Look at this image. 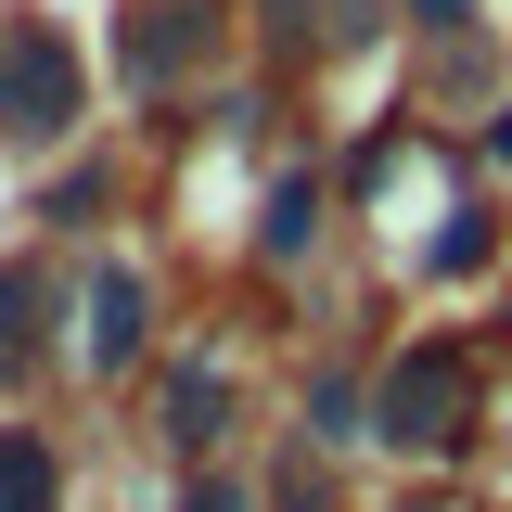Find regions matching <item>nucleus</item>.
Listing matches in <instances>:
<instances>
[{"instance_id": "nucleus-1", "label": "nucleus", "mask_w": 512, "mask_h": 512, "mask_svg": "<svg viewBox=\"0 0 512 512\" xmlns=\"http://www.w3.org/2000/svg\"><path fill=\"white\" fill-rule=\"evenodd\" d=\"M77 128V52L52 26H13L0 39V141H64Z\"/></svg>"}, {"instance_id": "nucleus-2", "label": "nucleus", "mask_w": 512, "mask_h": 512, "mask_svg": "<svg viewBox=\"0 0 512 512\" xmlns=\"http://www.w3.org/2000/svg\"><path fill=\"white\" fill-rule=\"evenodd\" d=\"M461 397H474V359H461V346H410V359L384 372V397H372V436L448 448V436H461Z\"/></svg>"}, {"instance_id": "nucleus-3", "label": "nucleus", "mask_w": 512, "mask_h": 512, "mask_svg": "<svg viewBox=\"0 0 512 512\" xmlns=\"http://www.w3.org/2000/svg\"><path fill=\"white\" fill-rule=\"evenodd\" d=\"M205 52V0H141V26L116 39V64H128V90H167L180 64Z\"/></svg>"}, {"instance_id": "nucleus-4", "label": "nucleus", "mask_w": 512, "mask_h": 512, "mask_svg": "<svg viewBox=\"0 0 512 512\" xmlns=\"http://www.w3.org/2000/svg\"><path fill=\"white\" fill-rule=\"evenodd\" d=\"M141 308H154V295H141V269H103V282H90V359H103V372L141 359Z\"/></svg>"}, {"instance_id": "nucleus-5", "label": "nucleus", "mask_w": 512, "mask_h": 512, "mask_svg": "<svg viewBox=\"0 0 512 512\" xmlns=\"http://www.w3.org/2000/svg\"><path fill=\"white\" fill-rule=\"evenodd\" d=\"M64 500V474H52V448L26 436V423H0V512H52Z\"/></svg>"}, {"instance_id": "nucleus-6", "label": "nucleus", "mask_w": 512, "mask_h": 512, "mask_svg": "<svg viewBox=\"0 0 512 512\" xmlns=\"http://www.w3.org/2000/svg\"><path fill=\"white\" fill-rule=\"evenodd\" d=\"M167 436H180V448L218 436V359H180V384H167Z\"/></svg>"}, {"instance_id": "nucleus-7", "label": "nucleus", "mask_w": 512, "mask_h": 512, "mask_svg": "<svg viewBox=\"0 0 512 512\" xmlns=\"http://www.w3.org/2000/svg\"><path fill=\"white\" fill-rule=\"evenodd\" d=\"M308 436H320V448L372 436V397H359V384H346V372H320V384H308Z\"/></svg>"}, {"instance_id": "nucleus-8", "label": "nucleus", "mask_w": 512, "mask_h": 512, "mask_svg": "<svg viewBox=\"0 0 512 512\" xmlns=\"http://www.w3.org/2000/svg\"><path fill=\"white\" fill-rule=\"evenodd\" d=\"M308 231H320V192L282 180V192H269V218H256V244H269V256H308Z\"/></svg>"}, {"instance_id": "nucleus-9", "label": "nucleus", "mask_w": 512, "mask_h": 512, "mask_svg": "<svg viewBox=\"0 0 512 512\" xmlns=\"http://www.w3.org/2000/svg\"><path fill=\"white\" fill-rule=\"evenodd\" d=\"M26 346H39V282H26V269H13V282H0V372H13V359H26Z\"/></svg>"}, {"instance_id": "nucleus-10", "label": "nucleus", "mask_w": 512, "mask_h": 512, "mask_svg": "<svg viewBox=\"0 0 512 512\" xmlns=\"http://www.w3.org/2000/svg\"><path fill=\"white\" fill-rule=\"evenodd\" d=\"M180 512H256V487H244V474H205V487H192Z\"/></svg>"}, {"instance_id": "nucleus-11", "label": "nucleus", "mask_w": 512, "mask_h": 512, "mask_svg": "<svg viewBox=\"0 0 512 512\" xmlns=\"http://www.w3.org/2000/svg\"><path fill=\"white\" fill-rule=\"evenodd\" d=\"M461 13H474V0H410V26H461Z\"/></svg>"}, {"instance_id": "nucleus-12", "label": "nucleus", "mask_w": 512, "mask_h": 512, "mask_svg": "<svg viewBox=\"0 0 512 512\" xmlns=\"http://www.w3.org/2000/svg\"><path fill=\"white\" fill-rule=\"evenodd\" d=\"M487 154H500V167H512V116H500V141H487Z\"/></svg>"}, {"instance_id": "nucleus-13", "label": "nucleus", "mask_w": 512, "mask_h": 512, "mask_svg": "<svg viewBox=\"0 0 512 512\" xmlns=\"http://www.w3.org/2000/svg\"><path fill=\"white\" fill-rule=\"evenodd\" d=\"M410 512H436V500H410Z\"/></svg>"}]
</instances>
